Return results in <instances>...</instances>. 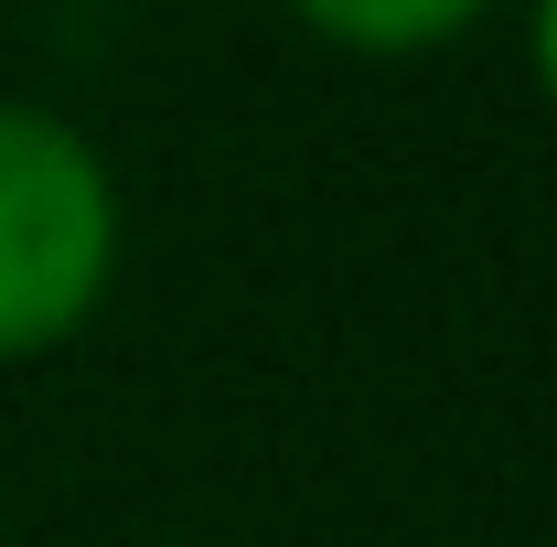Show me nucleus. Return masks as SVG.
Listing matches in <instances>:
<instances>
[{
    "mask_svg": "<svg viewBox=\"0 0 557 547\" xmlns=\"http://www.w3.org/2000/svg\"><path fill=\"white\" fill-rule=\"evenodd\" d=\"M278 11L344 65H429V54L472 44L504 0H278Z\"/></svg>",
    "mask_w": 557,
    "mask_h": 547,
    "instance_id": "nucleus-2",
    "label": "nucleus"
},
{
    "mask_svg": "<svg viewBox=\"0 0 557 547\" xmlns=\"http://www.w3.org/2000/svg\"><path fill=\"white\" fill-rule=\"evenodd\" d=\"M129 269V183L54 97L0 86V365H44L108 323Z\"/></svg>",
    "mask_w": 557,
    "mask_h": 547,
    "instance_id": "nucleus-1",
    "label": "nucleus"
},
{
    "mask_svg": "<svg viewBox=\"0 0 557 547\" xmlns=\"http://www.w3.org/2000/svg\"><path fill=\"white\" fill-rule=\"evenodd\" d=\"M525 75H536V97L557 119V0H525Z\"/></svg>",
    "mask_w": 557,
    "mask_h": 547,
    "instance_id": "nucleus-3",
    "label": "nucleus"
}]
</instances>
